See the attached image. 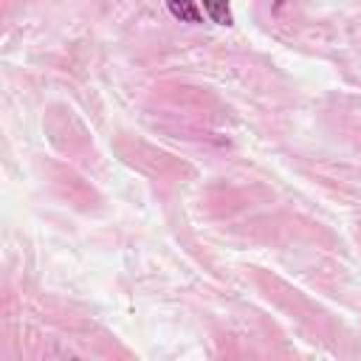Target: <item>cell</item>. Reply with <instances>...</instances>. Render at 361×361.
Wrapping results in <instances>:
<instances>
[{"mask_svg": "<svg viewBox=\"0 0 361 361\" xmlns=\"http://www.w3.org/2000/svg\"><path fill=\"white\" fill-rule=\"evenodd\" d=\"M203 8H206V14H209L217 25H231V23H234L231 8H228V0H203Z\"/></svg>", "mask_w": 361, "mask_h": 361, "instance_id": "cell-2", "label": "cell"}, {"mask_svg": "<svg viewBox=\"0 0 361 361\" xmlns=\"http://www.w3.org/2000/svg\"><path fill=\"white\" fill-rule=\"evenodd\" d=\"M169 14L178 17L180 23H203V14L197 11L195 0H169Z\"/></svg>", "mask_w": 361, "mask_h": 361, "instance_id": "cell-1", "label": "cell"}]
</instances>
